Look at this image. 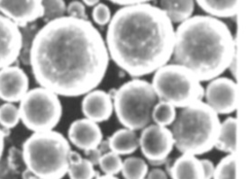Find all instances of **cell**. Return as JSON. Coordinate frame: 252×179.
I'll return each instance as SVG.
<instances>
[{
    "mask_svg": "<svg viewBox=\"0 0 252 179\" xmlns=\"http://www.w3.org/2000/svg\"><path fill=\"white\" fill-rule=\"evenodd\" d=\"M109 60L105 39L91 22L63 16L34 34L28 65L41 87L77 97L101 84Z\"/></svg>",
    "mask_w": 252,
    "mask_h": 179,
    "instance_id": "obj_1",
    "label": "cell"
},
{
    "mask_svg": "<svg viewBox=\"0 0 252 179\" xmlns=\"http://www.w3.org/2000/svg\"><path fill=\"white\" fill-rule=\"evenodd\" d=\"M105 42L109 58L126 73L140 78L172 58L175 29L156 5H124L111 18Z\"/></svg>",
    "mask_w": 252,
    "mask_h": 179,
    "instance_id": "obj_2",
    "label": "cell"
},
{
    "mask_svg": "<svg viewBox=\"0 0 252 179\" xmlns=\"http://www.w3.org/2000/svg\"><path fill=\"white\" fill-rule=\"evenodd\" d=\"M237 55L231 29L214 16H191L175 31L174 63L189 69L203 81L220 77Z\"/></svg>",
    "mask_w": 252,
    "mask_h": 179,
    "instance_id": "obj_3",
    "label": "cell"
},
{
    "mask_svg": "<svg viewBox=\"0 0 252 179\" xmlns=\"http://www.w3.org/2000/svg\"><path fill=\"white\" fill-rule=\"evenodd\" d=\"M220 121L219 115L203 100L186 106L171 127L175 147L179 152L203 155L216 146Z\"/></svg>",
    "mask_w": 252,
    "mask_h": 179,
    "instance_id": "obj_4",
    "label": "cell"
},
{
    "mask_svg": "<svg viewBox=\"0 0 252 179\" xmlns=\"http://www.w3.org/2000/svg\"><path fill=\"white\" fill-rule=\"evenodd\" d=\"M71 147L68 139L54 130L33 132L23 143L22 158L35 178L63 179L68 173Z\"/></svg>",
    "mask_w": 252,
    "mask_h": 179,
    "instance_id": "obj_5",
    "label": "cell"
},
{
    "mask_svg": "<svg viewBox=\"0 0 252 179\" xmlns=\"http://www.w3.org/2000/svg\"><path fill=\"white\" fill-rule=\"evenodd\" d=\"M112 98L119 122L135 132L151 124L153 108L159 100L152 83L141 79L122 85Z\"/></svg>",
    "mask_w": 252,
    "mask_h": 179,
    "instance_id": "obj_6",
    "label": "cell"
},
{
    "mask_svg": "<svg viewBox=\"0 0 252 179\" xmlns=\"http://www.w3.org/2000/svg\"><path fill=\"white\" fill-rule=\"evenodd\" d=\"M153 89L159 100L184 108L202 100L205 90L192 71L177 63L165 64L154 72Z\"/></svg>",
    "mask_w": 252,
    "mask_h": 179,
    "instance_id": "obj_7",
    "label": "cell"
},
{
    "mask_svg": "<svg viewBox=\"0 0 252 179\" xmlns=\"http://www.w3.org/2000/svg\"><path fill=\"white\" fill-rule=\"evenodd\" d=\"M18 108L23 124L32 132L52 131L63 117L59 95L41 86L28 90Z\"/></svg>",
    "mask_w": 252,
    "mask_h": 179,
    "instance_id": "obj_8",
    "label": "cell"
},
{
    "mask_svg": "<svg viewBox=\"0 0 252 179\" xmlns=\"http://www.w3.org/2000/svg\"><path fill=\"white\" fill-rule=\"evenodd\" d=\"M139 143L142 155L153 163L163 162L175 147L171 130L158 124H149L143 128Z\"/></svg>",
    "mask_w": 252,
    "mask_h": 179,
    "instance_id": "obj_9",
    "label": "cell"
},
{
    "mask_svg": "<svg viewBox=\"0 0 252 179\" xmlns=\"http://www.w3.org/2000/svg\"><path fill=\"white\" fill-rule=\"evenodd\" d=\"M204 96L217 115H230L238 106V86L233 79L220 76L210 80Z\"/></svg>",
    "mask_w": 252,
    "mask_h": 179,
    "instance_id": "obj_10",
    "label": "cell"
},
{
    "mask_svg": "<svg viewBox=\"0 0 252 179\" xmlns=\"http://www.w3.org/2000/svg\"><path fill=\"white\" fill-rule=\"evenodd\" d=\"M23 33L20 27L0 15V69L16 62L20 57Z\"/></svg>",
    "mask_w": 252,
    "mask_h": 179,
    "instance_id": "obj_11",
    "label": "cell"
},
{
    "mask_svg": "<svg viewBox=\"0 0 252 179\" xmlns=\"http://www.w3.org/2000/svg\"><path fill=\"white\" fill-rule=\"evenodd\" d=\"M29 90V78L18 66L0 69V99L5 103H17Z\"/></svg>",
    "mask_w": 252,
    "mask_h": 179,
    "instance_id": "obj_12",
    "label": "cell"
},
{
    "mask_svg": "<svg viewBox=\"0 0 252 179\" xmlns=\"http://www.w3.org/2000/svg\"><path fill=\"white\" fill-rule=\"evenodd\" d=\"M0 12L18 27H27L42 18V0H0Z\"/></svg>",
    "mask_w": 252,
    "mask_h": 179,
    "instance_id": "obj_13",
    "label": "cell"
},
{
    "mask_svg": "<svg viewBox=\"0 0 252 179\" xmlns=\"http://www.w3.org/2000/svg\"><path fill=\"white\" fill-rule=\"evenodd\" d=\"M68 141L81 150L98 148L103 142V132L98 123L87 118L71 122L68 129Z\"/></svg>",
    "mask_w": 252,
    "mask_h": 179,
    "instance_id": "obj_14",
    "label": "cell"
},
{
    "mask_svg": "<svg viewBox=\"0 0 252 179\" xmlns=\"http://www.w3.org/2000/svg\"><path fill=\"white\" fill-rule=\"evenodd\" d=\"M81 111L85 118L96 123L108 121L114 113L113 98L104 90H91L81 101Z\"/></svg>",
    "mask_w": 252,
    "mask_h": 179,
    "instance_id": "obj_15",
    "label": "cell"
},
{
    "mask_svg": "<svg viewBox=\"0 0 252 179\" xmlns=\"http://www.w3.org/2000/svg\"><path fill=\"white\" fill-rule=\"evenodd\" d=\"M169 174L172 179H205L201 159L189 154H183L174 161Z\"/></svg>",
    "mask_w": 252,
    "mask_h": 179,
    "instance_id": "obj_16",
    "label": "cell"
},
{
    "mask_svg": "<svg viewBox=\"0 0 252 179\" xmlns=\"http://www.w3.org/2000/svg\"><path fill=\"white\" fill-rule=\"evenodd\" d=\"M110 151L120 156L131 155L140 146L136 132L128 128H122L114 132L107 141Z\"/></svg>",
    "mask_w": 252,
    "mask_h": 179,
    "instance_id": "obj_17",
    "label": "cell"
},
{
    "mask_svg": "<svg viewBox=\"0 0 252 179\" xmlns=\"http://www.w3.org/2000/svg\"><path fill=\"white\" fill-rule=\"evenodd\" d=\"M159 5L172 24H181L194 13V0H159Z\"/></svg>",
    "mask_w": 252,
    "mask_h": 179,
    "instance_id": "obj_18",
    "label": "cell"
},
{
    "mask_svg": "<svg viewBox=\"0 0 252 179\" xmlns=\"http://www.w3.org/2000/svg\"><path fill=\"white\" fill-rule=\"evenodd\" d=\"M237 118L231 116L220 122L219 134L215 146L216 149L227 154L235 153L237 147Z\"/></svg>",
    "mask_w": 252,
    "mask_h": 179,
    "instance_id": "obj_19",
    "label": "cell"
},
{
    "mask_svg": "<svg viewBox=\"0 0 252 179\" xmlns=\"http://www.w3.org/2000/svg\"><path fill=\"white\" fill-rule=\"evenodd\" d=\"M197 5L208 16L216 18H229L237 15L239 0H195Z\"/></svg>",
    "mask_w": 252,
    "mask_h": 179,
    "instance_id": "obj_20",
    "label": "cell"
},
{
    "mask_svg": "<svg viewBox=\"0 0 252 179\" xmlns=\"http://www.w3.org/2000/svg\"><path fill=\"white\" fill-rule=\"evenodd\" d=\"M149 172L148 164L139 157H128L123 161L121 173L125 179H144Z\"/></svg>",
    "mask_w": 252,
    "mask_h": 179,
    "instance_id": "obj_21",
    "label": "cell"
},
{
    "mask_svg": "<svg viewBox=\"0 0 252 179\" xmlns=\"http://www.w3.org/2000/svg\"><path fill=\"white\" fill-rule=\"evenodd\" d=\"M177 115V107L166 101L158 100L153 108L152 119L155 124L168 127L173 124Z\"/></svg>",
    "mask_w": 252,
    "mask_h": 179,
    "instance_id": "obj_22",
    "label": "cell"
},
{
    "mask_svg": "<svg viewBox=\"0 0 252 179\" xmlns=\"http://www.w3.org/2000/svg\"><path fill=\"white\" fill-rule=\"evenodd\" d=\"M67 174L69 179H94L99 173L88 158H82L78 162L69 163Z\"/></svg>",
    "mask_w": 252,
    "mask_h": 179,
    "instance_id": "obj_23",
    "label": "cell"
},
{
    "mask_svg": "<svg viewBox=\"0 0 252 179\" xmlns=\"http://www.w3.org/2000/svg\"><path fill=\"white\" fill-rule=\"evenodd\" d=\"M236 154H227L215 169L213 179H236Z\"/></svg>",
    "mask_w": 252,
    "mask_h": 179,
    "instance_id": "obj_24",
    "label": "cell"
},
{
    "mask_svg": "<svg viewBox=\"0 0 252 179\" xmlns=\"http://www.w3.org/2000/svg\"><path fill=\"white\" fill-rule=\"evenodd\" d=\"M19 108L13 103H5L0 106V126L5 130H11L20 122Z\"/></svg>",
    "mask_w": 252,
    "mask_h": 179,
    "instance_id": "obj_25",
    "label": "cell"
},
{
    "mask_svg": "<svg viewBox=\"0 0 252 179\" xmlns=\"http://www.w3.org/2000/svg\"><path fill=\"white\" fill-rule=\"evenodd\" d=\"M98 166L104 174L116 176L121 173L123 160L120 155L108 151L102 154Z\"/></svg>",
    "mask_w": 252,
    "mask_h": 179,
    "instance_id": "obj_26",
    "label": "cell"
},
{
    "mask_svg": "<svg viewBox=\"0 0 252 179\" xmlns=\"http://www.w3.org/2000/svg\"><path fill=\"white\" fill-rule=\"evenodd\" d=\"M43 16L45 22H51L65 16L67 6L64 0H42Z\"/></svg>",
    "mask_w": 252,
    "mask_h": 179,
    "instance_id": "obj_27",
    "label": "cell"
},
{
    "mask_svg": "<svg viewBox=\"0 0 252 179\" xmlns=\"http://www.w3.org/2000/svg\"><path fill=\"white\" fill-rule=\"evenodd\" d=\"M92 18L93 21L100 27H104L109 24L112 18V13L110 8L104 3H98L94 6L92 11Z\"/></svg>",
    "mask_w": 252,
    "mask_h": 179,
    "instance_id": "obj_28",
    "label": "cell"
},
{
    "mask_svg": "<svg viewBox=\"0 0 252 179\" xmlns=\"http://www.w3.org/2000/svg\"><path fill=\"white\" fill-rule=\"evenodd\" d=\"M68 16L79 19H88V15L84 4L78 0L71 1L67 7Z\"/></svg>",
    "mask_w": 252,
    "mask_h": 179,
    "instance_id": "obj_29",
    "label": "cell"
},
{
    "mask_svg": "<svg viewBox=\"0 0 252 179\" xmlns=\"http://www.w3.org/2000/svg\"><path fill=\"white\" fill-rule=\"evenodd\" d=\"M201 163H202L203 170H204V179H213L215 169H216L214 162L210 159L204 158V159H201Z\"/></svg>",
    "mask_w": 252,
    "mask_h": 179,
    "instance_id": "obj_30",
    "label": "cell"
},
{
    "mask_svg": "<svg viewBox=\"0 0 252 179\" xmlns=\"http://www.w3.org/2000/svg\"><path fill=\"white\" fill-rule=\"evenodd\" d=\"M86 157L90 160L91 163L94 166H98L99 160L102 157V151L100 150L99 148H94V149H90L88 150H85Z\"/></svg>",
    "mask_w": 252,
    "mask_h": 179,
    "instance_id": "obj_31",
    "label": "cell"
},
{
    "mask_svg": "<svg viewBox=\"0 0 252 179\" xmlns=\"http://www.w3.org/2000/svg\"><path fill=\"white\" fill-rule=\"evenodd\" d=\"M147 179H168L167 173L160 169H153L148 172Z\"/></svg>",
    "mask_w": 252,
    "mask_h": 179,
    "instance_id": "obj_32",
    "label": "cell"
},
{
    "mask_svg": "<svg viewBox=\"0 0 252 179\" xmlns=\"http://www.w3.org/2000/svg\"><path fill=\"white\" fill-rule=\"evenodd\" d=\"M113 4L119 5H135V4H142V3H149L153 0H108Z\"/></svg>",
    "mask_w": 252,
    "mask_h": 179,
    "instance_id": "obj_33",
    "label": "cell"
},
{
    "mask_svg": "<svg viewBox=\"0 0 252 179\" xmlns=\"http://www.w3.org/2000/svg\"><path fill=\"white\" fill-rule=\"evenodd\" d=\"M5 149V131L0 127V160Z\"/></svg>",
    "mask_w": 252,
    "mask_h": 179,
    "instance_id": "obj_34",
    "label": "cell"
},
{
    "mask_svg": "<svg viewBox=\"0 0 252 179\" xmlns=\"http://www.w3.org/2000/svg\"><path fill=\"white\" fill-rule=\"evenodd\" d=\"M82 1L85 5H87L88 6H94L99 3L100 0H82Z\"/></svg>",
    "mask_w": 252,
    "mask_h": 179,
    "instance_id": "obj_35",
    "label": "cell"
},
{
    "mask_svg": "<svg viewBox=\"0 0 252 179\" xmlns=\"http://www.w3.org/2000/svg\"><path fill=\"white\" fill-rule=\"evenodd\" d=\"M94 179H118L116 176H111V175H103V176H96Z\"/></svg>",
    "mask_w": 252,
    "mask_h": 179,
    "instance_id": "obj_36",
    "label": "cell"
},
{
    "mask_svg": "<svg viewBox=\"0 0 252 179\" xmlns=\"http://www.w3.org/2000/svg\"><path fill=\"white\" fill-rule=\"evenodd\" d=\"M38 179V178H35V177H34V176H33V177H32V178H30V179Z\"/></svg>",
    "mask_w": 252,
    "mask_h": 179,
    "instance_id": "obj_37",
    "label": "cell"
},
{
    "mask_svg": "<svg viewBox=\"0 0 252 179\" xmlns=\"http://www.w3.org/2000/svg\"></svg>",
    "mask_w": 252,
    "mask_h": 179,
    "instance_id": "obj_38",
    "label": "cell"
},
{
    "mask_svg": "<svg viewBox=\"0 0 252 179\" xmlns=\"http://www.w3.org/2000/svg\"></svg>",
    "mask_w": 252,
    "mask_h": 179,
    "instance_id": "obj_39",
    "label": "cell"
}]
</instances>
